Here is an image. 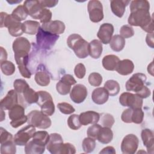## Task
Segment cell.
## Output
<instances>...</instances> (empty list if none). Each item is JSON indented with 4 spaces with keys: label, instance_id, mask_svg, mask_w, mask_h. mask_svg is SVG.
I'll return each instance as SVG.
<instances>
[{
    "label": "cell",
    "instance_id": "cell-1",
    "mask_svg": "<svg viewBox=\"0 0 154 154\" xmlns=\"http://www.w3.org/2000/svg\"><path fill=\"white\" fill-rule=\"evenodd\" d=\"M150 4L146 0H134L131 2V13L128 17V23L132 26H140L143 30L153 32V20L149 12Z\"/></svg>",
    "mask_w": 154,
    "mask_h": 154
},
{
    "label": "cell",
    "instance_id": "cell-2",
    "mask_svg": "<svg viewBox=\"0 0 154 154\" xmlns=\"http://www.w3.org/2000/svg\"><path fill=\"white\" fill-rule=\"evenodd\" d=\"M67 44L79 58H85L89 55V43L78 34L70 35L67 39Z\"/></svg>",
    "mask_w": 154,
    "mask_h": 154
},
{
    "label": "cell",
    "instance_id": "cell-3",
    "mask_svg": "<svg viewBox=\"0 0 154 154\" xmlns=\"http://www.w3.org/2000/svg\"><path fill=\"white\" fill-rule=\"evenodd\" d=\"M1 28L7 27L9 34L13 37H19L23 34L22 23L16 20L11 14L1 12Z\"/></svg>",
    "mask_w": 154,
    "mask_h": 154
},
{
    "label": "cell",
    "instance_id": "cell-4",
    "mask_svg": "<svg viewBox=\"0 0 154 154\" xmlns=\"http://www.w3.org/2000/svg\"><path fill=\"white\" fill-rule=\"evenodd\" d=\"M59 38V35L46 31L40 26L36 34L37 46L43 49H51Z\"/></svg>",
    "mask_w": 154,
    "mask_h": 154
},
{
    "label": "cell",
    "instance_id": "cell-5",
    "mask_svg": "<svg viewBox=\"0 0 154 154\" xmlns=\"http://www.w3.org/2000/svg\"><path fill=\"white\" fill-rule=\"evenodd\" d=\"M28 125H31L35 128L45 129L51 125V120L49 116L44 114L42 111L33 110L27 115Z\"/></svg>",
    "mask_w": 154,
    "mask_h": 154
},
{
    "label": "cell",
    "instance_id": "cell-6",
    "mask_svg": "<svg viewBox=\"0 0 154 154\" xmlns=\"http://www.w3.org/2000/svg\"><path fill=\"white\" fill-rule=\"evenodd\" d=\"M38 99L37 103L41 108V111L48 116L53 115L55 112V105L51 95L46 91H37Z\"/></svg>",
    "mask_w": 154,
    "mask_h": 154
},
{
    "label": "cell",
    "instance_id": "cell-7",
    "mask_svg": "<svg viewBox=\"0 0 154 154\" xmlns=\"http://www.w3.org/2000/svg\"><path fill=\"white\" fill-rule=\"evenodd\" d=\"M8 117L11 120V126L17 128L27 122V116L25 115V108L21 105L17 104L11 108L8 111Z\"/></svg>",
    "mask_w": 154,
    "mask_h": 154
},
{
    "label": "cell",
    "instance_id": "cell-8",
    "mask_svg": "<svg viewBox=\"0 0 154 154\" xmlns=\"http://www.w3.org/2000/svg\"><path fill=\"white\" fill-rule=\"evenodd\" d=\"M14 53V59L18 69L22 76L25 78H30L31 76V73L27 67V64L29 60L28 53L20 51Z\"/></svg>",
    "mask_w": 154,
    "mask_h": 154
},
{
    "label": "cell",
    "instance_id": "cell-9",
    "mask_svg": "<svg viewBox=\"0 0 154 154\" xmlns=\"http://www.w3.org/2000/svg\"><path fill=\"white\" fill-rule=\"evenodd\" d=\"M119 102L123 106H128L134 109L141 108L143 106V99L136 94L129 92L123 93L119 97Z\"/></svg>",
    "mask_w": 154,
    "mask_h": 154
},
{
    "label": "cell",
    "instance_id": "cell-10",
    "mask_svg": "<svg viewBox=\"0 0 154 154\" xmlns=\"http://www.w3.org/2000/svg\"><path fill=\"white\" fill-rule=\"evenodd\" d=\"M35 132V127L28 125L19 130L14 135L13 140L17 146H25L29 140L32 138Z\"/></svg>",
    "mask_w": 154,
    "mask_h": 154
},
{
    "label": "cell",
    "instance_id": "cell-11",
    "mask_svg": "<svg viewBox=\"0 0 154 154\" xmlns=\"http://www.w3.org/2000/svg\"><path fill=\"white\" fill-rule=\"evenodd\" d=\"M87 10L91 22L97 23L103 19V6L98 0H91L88 3Z\"/></svg>",
    "mask_w": 154,
    "mask_h": 154
},
{
    "label": "cell",
    "instance_id": "cell-12",
    "mask_svg": "<svg viewBox=\"0 0 154 154\" xmlns=\"http://www.w3.org/2000/svg\"><path fill=\"white\" fill-rule=\"evenodd\" d=\"M139 144V140L134 134L126 135L121 144V150L125 154H134L136 152Z\"/></svg>",
    "mask_w": 154,
    "mask_h": 154
},
{
    "label": "cell",
    "instance_id": "cell-13",
    "mask_svg": "<svg viewBox=\"0 0 154 154\" xmlns=\"http://www.w3.org/2000/svg\"><path fill=\"white\" fill-rule=\"evenodd\" d=\"M147 77L145 74L137 73L134 74L126 82V89L128 91H138L144 85Z\"/></svg>",
    "mask_w": 154,
    "mask_h": 154
},
{
    "label": "cell",
    "instance_id": "cell-14",
    "mask_svg": "<svg viewBox=\"0 0 154 154\" xmlns=\"http://www.w3.org/2000/svg\"><path fill=\"white\" fill-rule=\"evenodd\" d=\"M23 5L28 14L34 19H39L40 14L45 8L39 2V1L36 0L25 1Z\"/></svg>",
    "mask_w": 154,
    "mask_h": 154
},
{
    "label": "cell",
    "instance_id": "cell-15",
    "mask_svg": "<svg viewBox=\"0 0 154 154\" xmlns=\"http://www.w3.org/2000/svg\"><path fill=\"white\" fill-rule=\"evenodd\" d=\"M63 144V140L61 135L57 133H52L49 135L46 149L52 154H60Z\"/></svg>",
    "mask_w": 154,
    "mask_h": 154
},
{
    "label": "cell",
    "instance_id": "cell-16",
    "mask_svg": "<svg viewBox=\"0 0 154 154\" xmlns=\"http://www.w3.org/2000/svg\"><path fill=\"white\" fill-rule=\"evenodd\" d=\"M88 94L86 87L82 84H78L73 87L70 91L71 100L76 103H81L86 99Z\"/></svg>",
    "mask_w": 154,
    "mask_h": 154
},
{
    "label": "cell",
    "instance_id": "cell-17",
    "mask_svg": "<svg viewBox=\"0 0 154 154\" xmlns=\"http://www.w3.org/2000/svg\"><path fill=\"white\" fill-rule=\"evenodd\" d=\"M114 32V26L112 24L105 23L100 25L97 32V36L99 38L102 43L105 45L108 44Z\"/></svg>",
    "mask_w": 154,
    "mask_h": 154
},
{
    "label": "cell",
    "instance_id": "cell-18",
    "mask_svg": "<svg viewBox=\"0 0 154 154\" xmlns=\"http://www.w3.org/2000/svg\"><path fill=\"white\" fill-rule=\"evenodd\" d=\"M41 27L46 31L57 35L63 34L66 28L64 22L58 20H51L48 23L42 24Z\"/></svg>",
    "mask_w": 154,
    "mask_h": 154
},
{
    "label": "cell",
    "instance_id": "cell-19",
    "mask_svg": "<svg viewBox=\"0 0 154 154\" xmlns=\"http://www.w3.org/2000/svg\"><path fill=\"white\" fill-rule=\"evenodd\" d=\"M17 93L14 90H10L7 95L1 100V108L3 109L10 110L18 103Z\"/></svg>",
    "mask_w": 154,
    "mask_h": 154
},
{
    "label": "cell",
    "instance_id": "cell-20",
    "mask_svg": "<svg viewBox=\"0 0 154 154\" xmlns=\"http://www.w3.org/2000/svg\"><path fill=\"white\" fill-rule=\"evenodd\" d=\"M79 117L81 124L86 126L89 124L97 123L100 120V114L93 111H88L81 113Z\"/></svg>",
    "mask_w": 154,
    "mask_h": 154
},
{
    "label": "cell",
    "instance_id": "cell-21",
    "mask_svg": "<svg viewBox=\"0 0 154 154\" xmlns=\"http://www.w3.org/2000/svg\"><path fill=\"white\" fill-rule=\"evenodd\" d=\"M141 136L143 144L147 148V152L153 153L154 149V137L153 131L149 129H144L141 131Z\"/></svg>",
    "mask_w": 154,
    "mask_h": 154
},
{
    "label": "cell",
    "instance_id": "cell-22",
    "mask_svg": "<svg viewBox=\"0 0 154 154\" xmlns=\"http://www.w3.org/2000/svg\"><path fill=\"white\" fill-rule=\"evenodd\" d=\"M130 2L126 0H112L110 2V7L112 12L117 17L121 18L126 10V7Z\"/></svg>",
    "mask_w": 154,
    "mask_h": 154
},
{
    "label": "cell",
    "instance_id": "cell-23",
    "mask_svg": "<svg viewBox=\"0 0 154 154\" xmlns=\"http://www.w3.org/2000/svg\"><path fill=\"white\" fill-rule=\"evenodd\" d=\"M91 98L94 103L97 105H102L108 100L109 94L104 87H99L93 90Z\"/></svg>",
    "mask_w": 154,
    "mask_h": 154
},
{
    "label": "cell",
    "instance_id": "cell-24",
    "mask_svg": "<svg viewBox=\"0 0 154 154\" xmlns=\"http://www.w3.org/2000/svg\"><path fill=\"white\" fill-rule=\"evenodd\" d=\"M134 69V64L133 62L130 60L125 59L120 60L116 70L119 74L126 76L131 74L133 72Z\"/></svg>",
    "mask_w": 154,
    "mask_h": 154
},
{
    "label": "cell",
    "instance_id": "cell-25",
    "mask_svg": "<svg viewBox=\"0 0 154 154\" xmlns=\"http://www.w3.org/2000/svg\"><path fill=\"white\" fill-rule=\"evenodd\" d=\"M12 47L14 52L23 51L29 53L31 49V44L27 38L20 37L14 40Z\"/></svg>",
    "mask_w": 154,
    "mask_h": 154
},
{
    "label": "cell",
    "instance_id": "cell-26",
    "mask_svg": "<svg viewBox=\"0 0 154 154\" xmlns=\"http://www.w3.org/2000/svg\"><path fill=\"white\" fill-rule=\"evenodd\" d=\"M45 146L33 140L29 141L25 146V152L26 154H42L45 152Z\"/></svg>",
    "mask_w": 154,
    "mask_h": 154
},
{
    "label": "cell",
    "instance_id": "cell-27",
    "mask_svg": "<svg viewBox=\"0 0 154 154\" xmlns=\"http://www.w3.org/2000/svg\"><path fill=\"white\" fill-rule=\"evenodd\" d=\"M102 43L100 40L94 39L89 43L88 54L91 58L94 59L99 58L102 54Z\"/></svg>",
    "mask_w": 154,
    "mask_h": 154
},
{
    "label": "cell",
    "instance_id": "cell-28",
    "mask_svg": "<svg viewBox=\"0 0 154 154\" xmlns=\"http://www.w3.org/2000/svg\"><path fill=\"white\" fill-rule=\"evenodd\" d=\"M120 61L119 58L115 55H108L102 59V66L107 70L114 71L116 70L117 64Z\"/></svg>",
    "mask_w": 154,
    "mask_h": 154
},
{
    "label": "cell",
    "instance_id": "cell-29",
    "mask_svg": "<svg viewBox=\"0 0 154 154\" xmlns=\"http://www.w3.org/2000/svg\"><path fill=\"white\" fill-rule=\"evenodd\" d=\"M113 138V132L111 128L103 127L100 129L97 140L102 144H108L110 143Z\"/></svg>",
    "mask_w": 154,
    "mask_h": 154
},
{
    "label": "cell",
    "instance_id": "cell-30",
    "mask_svg": "<svg viewBox=\"0 0 154 154\" xmlns=\"http://www.w3.org/2000/svg\"><path fill=\"white\" fill-rule=\"evenodd\" d=\"M40 27V23L35 20H26L22 23L23 32L29 35H34L37 34Z\"/></svg>",
    "mask_w": 154,
    "mask_h": 154
},
{
    "label": "cell",
    "instance_id": "cell-31",
    "mask_svg": "<svg viewBox=\"0 0 154 154\" xmlns=\"http://www.w3.org/2000/svg\"><path fill=\"white\" fill-rule=\"evenodd\" d=\"M109 45L111 49L114 51L120 52L125 47V39L120 35H115L112 37Z\"/></svg>",
    "mask_w": 154,
    "mask_h": 154
},
{
    "label": "cell",
    "instance_id": "cell-32",
    "mask_svg": "<svg viewBox=\"0 0 154 154\" xmlns=\"http://www.w3.org/2000/svg\"><path fill=\"white\" fill-rule=\"evenodd\" d=\"M34 79L37 84L40 86H47L50 83V76L45 70L37 71L35 75Z\"/></svg>",
    "mask_w": 154,
    "mask_h": 154
},
{
    "label": "cell",
    "instance_id": "cell-33",
    "mask_svg": "<svg viewBox=\"0 0 154 154\" xmlns=\"http://www.w3.org/2000/svg\"><path fill=\"white\" fill-rule=\"evenodd\" d=\"M22 96L23 98V100L29 105L34 103H37L38 99V95L37 92L35 91L30 87L28 88L22 93Z\"/></svg>",
    "mask_w": 154,
    "mask_h": 154
},
{
    "label": "cell",
    "instance_id": "cell-34",
    "mask_svg": "<svg viewBox=\"0 0 154 154\" xmlns=\"http://www.w3.org/2000/svg\"><path fill=\"white\" fill-rule=\"evenodd\" d=\"M104 88L107 90L109 95L111 96H114L118 94L120 88L118 82L112 79L106 81L104 84Z\"/></svg>",
    "mask_w": 154,
    "mask_h": 154
},
{
    "label": "cell",
    "instance_id": "cell-35",
    "mask_svg": "<svg viewBox=\"0 0 154 154\" xmlns=\"http://www.w3.org/2000/svg\"><path fill=\"white\" fill-rule=\"evenodd\" d=\"M11 15L16 20L20 22L25 20L28 14L26 13L23 5H18L15 9H14Z\"/></svg>",
    "mask_w": 154,
    "mask_h": 154
},
{
    "label": "cell",
    "instance_id": "cell-36",
    "mask_svg": "<svg viewBox=\"0 0 154 154\" xmlns=\"http://www.w3.org/2000/svg\"><path fill=\"white\" fill-rule=\"evenodd\" d=\"M14 140L7 141L1 144V153H12L16 152V147Z\"/></svg>",
    "mask_w": 154,
    "mask_h": 154
},
{
    "label": "cell",
    "instance_id": "cell-37",
    "mask_svg": "<svg viewBox=\"0 0 154 154\" xmlns=\"http://www.w3.org/2000/svg\"><path fill=\"white\" fill-rule=\"evenodd\" d=\"M32 140L46 146L49 140V135L45 131L35 132L32 137Z\"/></svg>",
    "mask_w": 154,
    "mask_h": 154
},
{
    "label": "cell",
    "instance_id": "cell-38",
    "mask_svg": "<svg viewBox=\"0 0 154 154\" xmlns=\"http://www.w3.org/2000/svg\"><path fill=\"white\" fill-rule=\"evenodd\" d=\"M1 69L3 74L7 76L13 75L16 70L14 64L10 61H4L1 62Z\"/></svg>",
    "mask_w": 154,
    "mask_h": 154
},
{
    "label": "cell",
    "instance_id": "cell-39",
    "mask_svg": "<svg viewBox=\"0 0 154 154\" xmlns=\"http://www.w3.org/2000/svg\"><path fill=\"white\" fill-rule=\"evenodd\" d=\"M82 146L85 153H91L96 147L95 140L90 137L85 138L83 140Z\"/></svg>",
    "mask_w": 154,
    "mask_h": 154
},
{
    "label": "cell",
    "instance_id": "cell-40",
    "mask_svg": "<svg viewBox=\"0 0 154 154\" xmlns=\"http://www.w3.org/2000/svg\"><path fill=\"white\" fill-rule=\"evenodd\" d=\"M67 125L72 130H78L81 127V124L79 121V115L72 114L67 119Z\"/></svg>",
    "mask_w": 154,
    "mask_h": 154
},
{
    "label": "cell",
    "instance_id": "cell-41",
    "mask_svg": "<svg viewBox=\"0 0 154 154\" xmlns=\"http://www.w3.org/2000/svg\"><path fill=\"white\" fill-rule=\"evenodd\" d=\"M13 86L14 90L18 94L23 93L29 87L28 83L22 79H17L14 81Z\"/></svg>",
    "mask_w": 154,
    "mask_h": 154
},
{
    "label": "cell",
    "instance_id": "cell-42",
    "mask_svg": "<svg viewBox=\"0 0 154 154\" xmlns=\"http://www.w3.org/2000/svg\"><path fill=\"white\" fill-rule=\"evenodd\" d=\"M102 82V76L100 74L96 72H93L90 74L88 76V82L93 87H99Z\"/></svg>",
    "mask_w": 154,
    "mask_h": 154
},
{
    "label": "cell",
    "instance_id": "cell-43",
    "mask_svg": "<svg viewBox=\"0 0 154 154\" xmlns=\"http://www.w3.org/2000/svg\"><path fill=\"white\" fill-rule=\"evenodd\" d=\"M114 118L111 114L108 113H105L102 114L100 123L103 127L111 128L114 123Z\"/></svg>",
    "mask_w": 154,
    "mask_h": 154
},
{
    "label": "cell",
    "instance_id": "cell-44",
    "mask_svg": "<svg viewBox=\"0 0 154 154\" xmlns=\"http://www.w3.org/2000/svg\"><path fill=\"white\" fill-rule=\"evenodd\" d=\"M144 118V112L141 108H136L132 110V122L135 124L142 123Z\"/></svg>",
    "mask_w": 154,
    "mask_h": 154
},
{
    "label": "cell",
    "instance_id": "cell-45",
    "mask_svg": "<svg viewBox=\"0 0 154 154\" xmlns=\"http://www.w3.org/2000/svg\"><path fill=\"white\" fill-rule=\"evenodd\" d=\"M71 86L60 80L56 84V90L61 95H66L70 93Z\"/></svg>",
    "mask_w": 154,
    "mask_h": 154
},
{
    "label": "cell",
    "instance_id": "cell-46",
    "mask_svg": "<svg viewBox=\"0 0 154 154\" xmlns=\"http://www.w3.org/2000/svg\"><path fill=\"white\" fill-rule=\"evenodd\" d=\"M57 107L60 111L64 114H70L75 111V109L72 105L67 102L59 103L57 105Z\"/></svg>",
    "mask_w": 154,
    "mask_h": 154
},
{
    "label": "cell",
    "instance_id": "cell-47",
    "mask_svg": "<svg viewBox=\"0 0 154 154\" xmlns=\"http://www.w3.org/2000/svg\"><path fill=\"white\" fill-rule=\"evenodd\" d=\"M102 127L97 123L93 124L90 126L87 129V135L88 137L93 138L94 140H97L98 134Z\"/></svg>",
    "mask_w": 154,
    "mask_h": 154
},
{
    "label": "cell",
    "instance_id": "cell-48",
    "mask_svg": "<svg viewBox=\"0 0 154 154\" xmlns=\"http://www.w3.org/2000/svg\"><path fill=\"white\" fill-rule=\"evenodd\" d=\"M120 35L124 38H128L132 37L134 35V31L133 28L128 25H123L120 29Z\"/></svg>",
    "mask_w": 154,
    "mask_h": 154
},
{
    "label": "cell",
    "instance_id": "cell-49",
    "mask_svg": "<svg viewBox=\"0 0 154 154\" xmlns=\"http://www.w3.org/2000/svg\"><path fill=\"white\" fill-rule=\"evenodd\" d=\"M76 153L75 146L69 143H63L60 150V154H74Z\"/></svg>",
    "mask_w": 154,
    "mask_h": 154
},
{
    "label": "cell",
    "instance_id": "cell-50",
    "mask_svg": "<svg viewBox=\"0 0 154 154\" xmlns=\"http://www.w3.org/2000/svg\"><path fill=\"white\" fill-rule=\"evenodd\" d=\"M51 18H52V12L49 10L45 8L43 10L40 14V16L39 17L40 22L42 24L50 22L51 20Z\"/></svg>",
    "mask_w": 154,
    "mask_h": 154
},
{
    "label": "cell",
    "instance_id": "cell-51",
    "mask_svg": "<svg viewBox=\"0 0 154 154\" xmlns=\"http://www.w3.org/2000/svg\"><path fill=\"white\" fill-rule=\"evenodd\" d=\"M86 72V69L85 66L82 63H79L76 65L74 69V73L75 76L79 79H82Z\"/></svg>",
    "mask_w": 154,
    "mask_h": 154
},
{
    "label": "cell",
    "instance_id": "cell-52",
    "mask_svg": "<svg viewBox=\"0 0 154 154\" xmlns=\"http://www.w3.org/2000/svg\"><path fill=\"white\" fill-rule=\"evenodd\" d=\"M13 140V135L11 133L8 132L6 129L3 128H0V142L1 144L7 141Z\"/></svg>",
    "mask_w": 154,
    "mask_h": 154
},
{
    "label": "cell",
    "instance_id": "cell-53",
    "mask_svg": "<svg viewBox=\"0 0 154 154\" xmlns=\"http://www.w3.org/2000/svg\"><path fill=\"white\" fill-rule=\"evenodd\" d=\"M132 109L129 108L125 110H124V111L122 112V116H121V119L122 120L125 122V123H132Z\"/></svg>",
    "mask_w": 154,
    "mask_h": 154
},
{
    "label": "cell",
    "instance_id": "cell-54",
    "mask_svg": "<svg viewBox=\"0 0 154 154\" xmlns=\"http://www.w3.org/2000/svg\"><path fill=\"white\" fill-rule=\"evenodd\" d=\"M135 93L138 96H140L141 98L145 99V98L148 97L149 96H150L151 91L148 87H147L146 85H144Z\"/></svg>",
    "mask_w": 154,
    "mask_h": 154
},
{
    "label": "cell",
    "instance_id": "cell-55",
    "mask_svg": "<svg viewBox=\"0 0 154 154\" xmlns=\"http://www.w3.org/2000/svg\"><path fill=\"white\" fill-rule=\"evenodd\" d=\"M60 80L70 86L75 84L76 82V81L75 79V78H73V76L70 74H66V75H63L61 77Z\"/></svg>",
    "mask_w": 154,
    "mask_h": 154
},
{
    "label": "cell",
    "instance_id": "cell-56",
    "mask_svg": "<svg viewBox=\"0 0 154 154\" xmlns=\"http://www.w3.org/2000/svg\"><path fill=\"white\" fill-rule=\"evenodd\" d=\"M39 2L41 4V5L44 7H48L51 8L54 7L57 5V4L58 3V1H55V0H42L39 1Z\"/></svg>",
    "mask_w": 154,
    "mask_h": 154
},
{
    "label": "cell",
    "instance_id": "cell-57",
    "mask_svg": "<svg viewBox=\"0 0 154 154\" xmlns=\"http://www.w3.org/2000/svg\"><path fill=\"white\" fill-rule=\"evenodd\" d=\"M146 43L147 45L150 47L151 48H154V42H153V33H148L146 38Z\"/></svg>",
    "mask_w": 154,
    "mask_h": 154
},
{
    "label": "cell",
    "instance_id": "cell-58",
    "mask_svg": "<svg viewBox=\"0 0 154 154\" xmlns=\"http://www.w3.org/2000/svg\"><path fill=\"white\" fill-rule=\"evenodd\" d=\"M99 153H108V154H115L116 153V150L112 146H107L105 148H103L100 152Z\"/></svg>",
    "mask_w": 154,
    "mask_h": 154
},
{
    "label": "cell",
    "instance_id": "cell-59",
    "mask_svg": "<svg viewBox=\"0 0 154 154\" xmlns=\"http://www.w3.org/2000/svg\"><path fill=\"white\" fill-rule=\"evenodd\" d=\"M1 62L7 60V53L5 49L3 47H1Z\"/></svg>",
    "mask_w": 154,
    "mask_h": 154
},
{
    "label": "cell",
    "instance_id": "cell-60",
    "mask_svg": "<svg viewBox=\"0 0 154 154\" xmlns=\"http://www.w3.org/2000/svg\"><path fill=\"white\" fill-rule=\"evenodd\" d=\"M153 62H152L150 64H149V66H148V67H147V71H148V72H149V73H150L151 75H153Z\"/></svg>",
    "mask_w": 154,
    "mask_h": 154
},
{
    "label": "cell",
    "instance_id": "cell-61",
    "mask_svg": "<svg viewBox=\"0 0 154 154\" xmlns=\"http://www.w3.org/2000/svg\"><path fill=\"white\" fill-rule=\"evenodd\" d=\"M7 2H8L9 4H16V3H20L22 2L21 0L20 1H13V0H10V1H7Z\"/></svg>",
    "mask_w": 154,
    "mask_h": 154
}]
</instances>
